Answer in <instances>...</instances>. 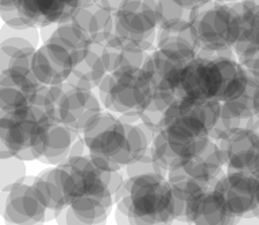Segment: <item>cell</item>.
<instances>
[{"label": "cell", "mask_w": 259, "mask_h": 225, "mask_svg": "<svg viewBox=\"0 0 259 225\" xmlns=\"http://www.w3.org/2000/svg\"><path fill=\"white\" fill-rule=\"evenodd\" d=\"M188 198L169 178L143 174L125 178L116 200V221L121 224H166L185 220Z\"/></svg>", "instance_id": "6da1fadb"}, {"label": "cell", "mask_w": 259, "mask_h": 225, "mask_svg": "<svg viewBox=\"0 0 259 225\" xmlns=\"http://www.w3.org/2000/svg\"><path fill=\"white\" fill-rule=\"evenodd\" d=\"M91 157L109 170H121L141 158L154 138L138 121V115H116L103 109L85 127Z\"/></svg>", "instance_id": "7a4b0ae2"}, {"label": "cell", "mask_w": 259, "mask_h": 225, "mask_svg": "<svg viewBox=\"0 0 259 225\" xmlns=\"http://www.w3.org/2000/svg\"><path fill=\"white\" fill-rule=\"evenodd\" d=\"M250 78L234 50L223 53L198 52L186 68L180 97H194L224 103L246 89Z\"/></svg>", "instance_id": "3957f363"}, {"label": "cell", "mask_w": 259, "mask_h": 225, "mask_svg": "<svg viewBox=\"0 0 259 225\" xmlns=\"http://www.w3.org/2000/svg\"><path fill=\"white\" fill-rule=\"evenodd\" d=\"M220 113L222 103L194 97H178L166 109L162 133L176 162L201 151L213 141Z\"/></svg>", "instance_id": "277c9868"}, {"label": "cell", "mask_w": 259, "mask_h": 225, "mask_svg": "<svg viewBox=\"0 0 259 225\" xmlns=\"http://www.w3.org/2000/svg\"><path fill=\"white\" fill-rule=\"evenodd\" d=\"M197 54L193 31L184 35H157L155 49L143 65L155 88L150 105L166 111L177 100L186 68Z\"/></svg>", "instance_id": "5b68a950"}, {"label": "cell", "mask_w": 259, "mask_h": 225, "mask_svg": "<svg viewBox=\"0 0 259 225\" xmlns=\"http://www.w3.org/2000/svg\"><path fill=\"white\" fill-rule=\"evenodd\" d=\"M34 105L48 113L52 120L84 132L88 123L103 111V104L93 89L82 88L69 81L44 85Z\"/></svg>", "instance_id": "8992f818"}, {"label": "cell", "mask_w": 259, "mask_h": 225, "mask_svg": "<svg viewBox=\"0 0 259 225\" xmlns=\"http://www.w3.org/2000/svg\"><path fill=\"white\" fill-rule=\"evenodd\" d=\"M155 88L143 68L111 72L97 86L103 108L116 115H139L154 99Z\"/></svg>", "instance_id": "52a82bcc"}, {"label": "cell", "mask_w": 259, "mask_h": 225, "mask_svg": "<svg viewBox=\"0 0 259 225\" xmlns=\"http://www.w3.org/2000/svg\"><path fill=\"white\" fill-rule=\"evenodd\" d=\"M50 123L48 113L36 105L2 113V146L24 161H38L44 153Z\"/></svg>", "instance_id": "ba28073f"}, {"label": "cell", "mask_w": 259, "mask_h": 225, "mask_svg": "<svg viewBox=\"0 0 259 225\" xmlns=\"http://www.w3.org/2000/svg\"><path fill=\"white\" fill-rule=\"evenodd\" d=\"M198 52L223 53L234 50L240 34V16L232 3L200 6L192 24Z\"/></svg>", "instance_id": "9c48e42d"}, {"label": "cell", "mask_w": 259, "mask_h": 225, "mask_svg": "<svg viewBox=\"0 0 259 225\" xmlns=\"http://www.w3.org/2000/svg\"><path fill=\"white\" fill-rule=\"evenodd\" d=\"M158 0H123L115 12V36L139 52H153L157 44Z\"/></svg>", "instance_id": "30bf717a"}, {"label": "cell", "mask_w": 259, "mask_h": 225, "mask_svg": "<svg viewBox=\"0 0 259 225\" xmlns=\"http://www.w3.org/2000/svg\"><path fill=\"white\" fill-rule=\"evenodd\" d=\"M224 173L222 154L218 143L212 141L201 151L180 158L170 167L167 178L180 193L189 198L200 190L214 186Z\"/></svg>", "instance_id": "8fae6325"}, {"label": "cell", "mask_w": 259, "mask_h": 225, "mask_svg": "<svg viewBox=\"0 0 259 225\" xmlns=\"http://www.w3.org/2000/svg\"><path fill=\"white\" fill-rule=\"evenodd\" d=\"M227 209L236 220L259 218L256 175L244 171H226L213 186Z\"/></svg>", "instance_id": "7c38bea8"}, {"label": "cell", "mask_w": 259, "mask_h": 225, "mask_svg": "<svg viewBox=\"0 0 259 225\" xmlns=\"http://www.w3.org/2000/svg\"><path fill=\"white\" fill-rule=\"evenodd\" d=\"M226 171L259 173V133L250 127H236L216 139Z\"/></svg>", "instance_id": "4fadbf2b"}, {"label": "cell", "mask_w": 259, "mask_h": 225, "mask_svg": "<svg viewBox=\"0 0 259 225\" xmlns=\"http://www.w3.org/2000/svg\"><path fill=\"white\" fill-rule=\"evenodd\" d=\"M2 213L4 220L12 224H36L50 218L56 220L57 216L40 201L34 184L24 181L2 190Z\"/></svg>", "instance_id": "5bb4252c"}, {"label": "cell", "mask_w": 259, "mask_h": 225, "mask_svg": "<svg viewBox=\"0 0 259 225\" xmlns=\"http://www.w3.org/2000/svg\"><path fill=\"white\" fill-rule=\"evenodd\" d=\"M40 84L31 68L15 66L0 70V111L2 113L34 105Z\"/></svg>", "instance_id": "9a60e30c"}, {"label": "cell", "mask_w": 259, "mask_h": 225, "mask_svg": "<svg viewBox=\"0 0 259 225\" xmlns=\"http://www.w3.org/2000/svg\"><path fill=\"white\" fill-rule=\"evenodd\" d=\"M74 66L72 54L53 40H45L36 49L31 62V70L38 81L48 86L68 81Z\"/></svg>", "instance_id": "2e32d148"}, {"label": "cell", "mask_w": 259, "mask_h": 225, "mask_svg": "<svg viewBox=\"0 0 259 225\" xmlns=\"http://www.w3.org/2000/svg\"><path fill=\"white\" fill-rule=\"evenodd\" d=\"M259 113V78L250 73L246 89L239 96L222 103L220 120L216 125L213 141L222 133L247 124Z\"/></svg>", "instance_id": "e0dca14e"}, {"label": "cell", "mask_w": 259, "mask_h": 225, "mask_svg": "<svg viewBox=\"0 0 259 225\" xmlns=\"http://www.w3.org/2000/svg\"><path fill=\"white\" fill-rule=\"evenodd\" d=\"M85 154H88V149L82 133L52 120L49 125L44 153L38 161L46 165L57 166L68 161L69 158L80 157Z\"/></svg>", "instance_id": "ac0fdd59"}, {"label": "cell", "mask_w": 259, "mask_h": 225, "mask_svg": "<svg viewBox=\"0 0 259 225\" xmlns=\"http://www.w3.org/2000/svg\"><path fill=\"white\" fill-rule=\"evenodd\" d=\"M20 14L32 27L70 22L81 8V0H15Z\"/></svg>", "instance_id": "d6986e66"}, {"label": "cell", "mask_w": 259, "mask_h": 225, "mask_svg": "<svg viewBox=\"0 0 259 225\" xmlns=\"http://www.w3.org/2000/svg\"><path fill=\"white\" fill-rule=\"evenodd\" d=\"M116 198L111 194H89L76 198L60 213L56 221L62 224H101L108 218Z\"/></svg>", "instance_id": "ffe728a7"}, {"label": "cell", "mask_w": 259, "mask_h": 225, "mask_svg": "<svg viewBox=\"0 0 259 225\" xmlns=\"http://www.w3.org/2000/svg\"><path fill=\"white\" fill-rule=\"evenodd\" d=\"M185 221L192 224H232L236 218L228 212L213 186L192 194L186 201Z\"/></svg>", "instance_id": "44dd1931"}, {"label": "cell", "mask_w": 259, "mask_h": 225, "mask_svg": "<svg viewBox=\"0 0 259 225\" xmlns=\"http://www.w3.org/2000/svg\"><path fill=\"white\" fill-rule=\"evenodd\" d=\"M198 6L194 0H158L157 35H184L192 31Z\"/></svg>", "instance_id": "7402d4cb"}, {"label": "cell", "mask_w": 259, "mask_h": 225, "mask_svg": "<svg viewBox=\"0 0 259 225\" xmlns=\"http://www.w3.org/2000/svg\"><path fill=\"white\" fill-rule=\"evenodd\" d=\"M72 22L92 43H108L115 34V14L99 3L81 7Z\"/></svg>", "instance_id": "603a6c76"}, {"label": "cell", "mask_w": 259, "mask_h": 225, "mask_svg": "<svg viewBox=\"0 0 259 225\" xmlns=\"http://www.w3.org/2000/svg\"><path fill=\"white\" fill-rule=\"evenodd\" d=\"M232 6L240 16V34L234 52L242 62L259 52V0H240Z\"/></svg>", "instance_id": "cb8c5ba5"}, {"label": "cell", "mask_w": 259, "mask_h": 225, "mask_svg": "<svg viewBox=\"0 0 259 225\" xmlns=\"http://www.w3.org/2000/svg\"><path fill=\"white\" fill-rule=\"evenodd\" d=\"M109 73L105 44L91 43L82 60L74 66L68 81L82 88L97 89Z\"/></svg>", "instance_id": "d4e9b609"}, {"label": "cell", "mask_w": 259, "mask_h": 225, "mask_svg": "<svg viewBox=\"0 0 259 225\" xmlns=\"http://www.w3.org/2000/svg\"><path fill=\"white\" fill-rule=\"evenodd\" d=\"M36 46L31 40L22 36H8L0 43V70L23 66L31 68L32 57L36 52Z\"/></svg>", "instance_id": "484cf974"}, {"label": "cell", "mask_w": 259, "mask_h": 225, "mask_svg": "<svg viewBox=\"0 0 259 225\" xmlns=\"http://www.w3.org/2000/svg\"><path fill=\"white\" fill-rule=\"evenodd\" d=\"M105 54L108 60L109 72H115L117 69L143 68L150 53L127 48L119 42L113 34L108 43H105Z\"/></svg>", "instance_id": "4316f807"}, {"label": "cell", "mask_w": 259, "mask_h": 225, "mask_svg": "<svg viewBox=\"0 0 259 225\" xmlns=\"http://www.w3.org/2000/svg\"><path fill=\"white\" fill-rule=\"evenodd\" d=\"M26 177V166L24 159L19 158L4 146H2L0 153V179L2 190L10 189L11 186L24 181Z\"/></svg>", "instance_id": "83f0119b"}, {"label": "cell", "mask_w": 259, "mask_h": 225, "mask_svg": "<svg viewBox=\"0 0 259 225\" xmlns=\"http://www.w3.org/2000/svg\"><path fill=\"white\" fill-rule=\"evenodd\" d=\"M169 170L166 169L165 165L159 161L153 145L149 146V149L146 150L145 154L141 158H138L137 161L131 162L130 165L124 167V177L131 178L137 175H143V174H161L167 177Z\"/></svg>", "instance_id": "f1b7e54d"}, {"label": "cell", "mask_w": 259, "mask_h": 225, "mask_svg": "<svg viewBox=\"0 0 259 225\" xmlns=\"http://www.w3.org/2000/svg\"><path fill=\"white\" fill-rule=\"evenodd\" d=\"M97 3L115 14L121 6V3H123V0H97Z\"/></svg>", "instance_id": "f546056e"}, {"label": "cell", "mask_w": 259, "mask_h": 225, "mask_svg": "<svg viewBox=\"0 0 259 225\" xmlns=\"http://www.w3.org/2000/svg\"><path fill=\"white\" fill-rule=\"evenodd\" d=\"M198 6H204V4L212 3V2H218V3H236V2H240V0H194Z\"/></svg>", "instance_id": "4dcf8cb0"}, {"label": "cell", "mask_w": 259, "mask_h": 225, "mask_svg": "<svg viewBox=\"0 0 259 225\" xmlns=\"http://www.w3.org/2000/svg\"><path fill=\"white\" fill-rule=\"evenodd\" d=\"M247 127H250V128L254 129L255 132L259 133V113L250 121V123H248V124H247Z\"/></svg>", "instance_id": "1f68e13d"}, {"label": "cell", "mask_w": 259, "mask_h": 225, "mask_svg": "<svg viewBox=\"0 0 259 225\" xmlns=\"http://www.w3.org/2000/svg\"><path fill=\"white\" fill-rule=\"evenodd\" d=\"M255 175H256V193H258V200H259V173H256Z\"/></svg>", "instance_id": "d6a6232c"}]
</instances>
